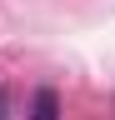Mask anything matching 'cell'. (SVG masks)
Returning a JSON list of instances; mask_svg holds the SVG:
<instances>
[{
	"label": "cell",
	"instance_id": "cell-1",
	"mask_svg": "<svg viewBox=\"0 0 115 120\" xmlns=\"http://www.w3.org/2000/svg\"><path fill=\"white\" fill-rule=\"evenodd\" d=\"M30 120H60V95H55L50 85H40L30 95Z\"/></svg>",
	"mask_w": 115,
	"mask_h": 120
},
{
	"label": "cell",
	"instance_id": "cell-2",
	"mask_svg": "<svg viewBox=\"0 0 115 120\" xmlns=\"http://www.w3.org/2000/svg\"><path fill=\"white\" fill-rule=\"evenodd\" d=\"M0 120H10V95L0 90Z\"/></svg>",
	"mask_w": 115,
	"mask_h": 120
}]
</instances>
